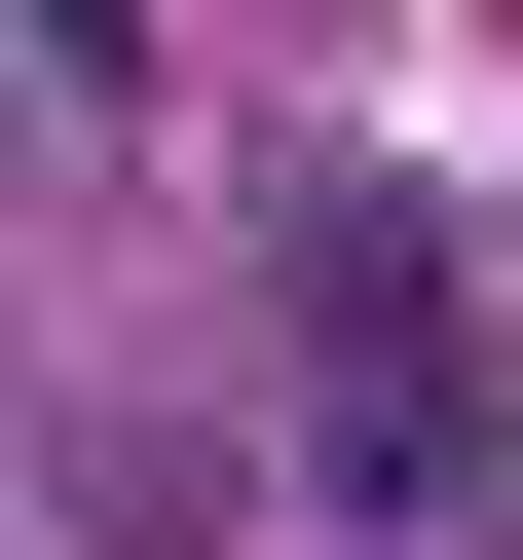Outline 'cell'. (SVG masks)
Masks as SVG:
<instances>
[{
	"label": "cell",
	"mask_w": 523,
	"mask_h": 560,
	"mask_svg": "<svg viewBox=\"0 0 523 560\" xmlns=\"http://www.w3.org/2000/svg\"><path fill=\"white\" fill-rule=\"evenodd\" d=\"M0 38H38V75H75V113H113V75H150V0H0Z\"/></svg>",
	"instance_id": "cell-2"
},
{
	"label": "cell",
	"mask_w": 523,
	"mask_h": 560,
	"mask_svg": "<svg viewBox=\"0 0 523 560\" xmlns=\"http://www.w3.org/2000/svg\"><path fill=\"white\" fill-rule=\"evenodd\" d=\"M300 448L337 486H486V337H449V224L300 187Z\"/></svg>",
	"instance_id": "cell-1"
}]
</instances>
